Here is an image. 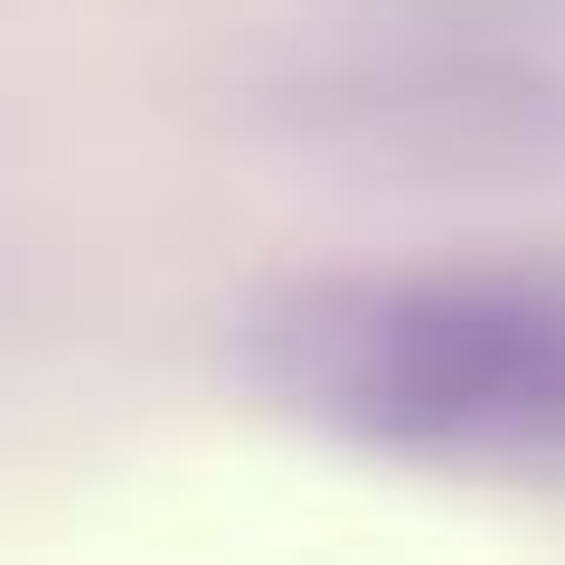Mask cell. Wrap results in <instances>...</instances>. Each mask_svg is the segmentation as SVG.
<instances>
[{
	"label": "cell",
	"instance_id": "obj_1",
	"mask_svg": "<svg viewBox=\"0 0 565 565\" xmlns=\"http://www.w3.org/2000/svg\"><path fill=\"white\" fill-rule=\"evenodd\" d=\"M236 377L311 434L434 471H565V255L311 274L236 321Z\"/></svg>",
	"mask_w": 565,
	"mask_h": 565
},
{
	"label": "cell",
	"instance_id": "obj_2",
	"mask_svg": "<svg viewBox=\"0 0 565 565\" xmlns=\"http://www.w3.org/2000/svg\"><path fill=\"white\" fill-rule=\"evenodd\" d=\"M245 47L274 122L367 170L565 161V0H274Z\"/></svg>",
	"mask_w": 565,
	"mask_h": 565
}]
</instances>
